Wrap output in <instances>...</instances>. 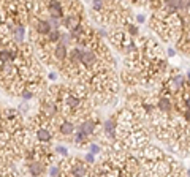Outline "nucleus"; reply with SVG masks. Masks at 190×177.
Returning <instances> with one entry per match:
<instances>
[{"label": "nucleus", "instance_id": "nucleus-5", "mask_svg": "<svg viewBox=\"0 0 190 177\" xmlns=\"http://www.w3.org/2000/svg\"><path fill=\"white\" fill-rule=\"evenodd\" d=\"M54 152H56V154H59V155H62V157H67L68 155V149L65 145H62V144H57L54 147Z\"/></svg>", "mask_w": 190, "mask_h": 177}, {"label": "nucleus", "instance_id": "nucleus-3", "mask_svg": "<svg viewBox=\"0 0 190 177\" xmlns=\"http://www.w3.org/2000/svg\"><path fill=\"white\" fill-rule=\"evenodd\" d=\"M46 5V11L51 17H57V19H63L65 16V5L62 2H48Z\"/></svg>", "mask_w": 190, "mask_h": 177}, {"label": "nucleus", "instance_id": "nucleus-14", "mask_svg": "<svg viewBox=\"0 0 190 177\" xmlns=\"http://www.w3.org/2000/svg\"><path fill=\"white\" fill-rule=\"evenodd\" d=\"M187 79H188V82H190V71L187 73Z\"/></svg>", "mask_w": 190, "mask_h": 177}, {"label": "nucleus", "instance_id": "nucleus-4", "mask_svg": "<svg viewBox=\"0 0 190 177\" xmlns=\"http://www.w3.org/2000/svg\"><path fill=\"white\" fill-rule=\"evenodd\" d=\"M27 169H29V174H30L32 177H40V175H43V172H44V169H46V165H44L43 161L32 160V161H29Z\"/></svg>", "mask_w": 190, "mask_h": 177}, {"label": "nucleus", "instance_id": "nucleus-10", "mask_svg": "<svg viewBox=\"0 0 190 177\" xmlns=\"http://www.w3.org/2000/svg\"><path fill=\"white\" fill-rule=\"evenodd\" d=\"M181 112H182V116H184V120L190 123V108H184Z\"/></svg>", "mask_w": 190, "mask_h": 177}, {"label": "nucleus", "instance_id": "nucleus-16", "mask_svg": "<svg viewBox=\"0 0 190 177\" xmlns=\"http://www.w3.org/2000/svg\"><path fill=\"white\" fill-rule=\"evenodd\" d=\"M187 175H188V177H190V169H188V171H187Z\"/></svg>", "mask_w": 190, "mask_h": 177}, {"label": "nucleus", "instance_id": "nucleus-12", "mask_svg": "<svg viewBox=\"0 0 190 177\" xmlns=\"http://www.w3.org/2000/svg\"><path fill=\"white\" fill-rule=\"evenodd\" d=\"M136 21H138V22H144V21H146V17L142 16V14H138V16H136Z\"/></svg>", "mask_w": 190, "mask_h": 177}, {"label": "nucleus", "instance_id": "nucleus-6", "mask_svg": "<svg viewBox=\"0 0 190 177\" xmlns=\"http://www.w3.org/2000/svg\"><path fill=\"white\" fill-rule=\"evenodd\" d=\"M89 149H90V154H102V147L98 144H95V142H90L89 144Z\"/></svg>", "mask_w": 190, "mask_h": 177}, {"label": "nucleus", "instance_id": "nucleus-15", "mask_svg": "<svg viewBox=\"0 0 190 177\" xmlns=\"http://www.w3.org/2000/svg\"><path fill=\"white\" fill-rule=\"evenodd\" d=\"M2 44H3V43H2V40H0V49H2Z\"/></svg>", "mask_w": 190, "mask_h": 177}, {"label": "nucleus", "instance_id": "nucleus-11", "mask_svg": "<svg viewBox=\"0 0 190 177\" xmlns=\"http://www.w3.org/2000/svg\"><path fill=\"white\" fill-rule=\"evenodd\" d=\"M84 160H86L87 165H92V163H95V155H93V154H86Z\"/></svg>", "mask_w": 190, "mask_h": 177}, {"label": "nucleus", "instance_id": "nucleus-2", "mask_svg": "<svg viewBox=\"0 0 190 177\" xmlns=\"http://www.w3.org/2000/svg\"><path fill=\"white\" fill-rule=\"evenodd\" d=\"M52 125L56 126V131H59V135H62V136H71V135H75V131H76L75 122L70 120V119H63V120H60L57 123L52 122Z\"/></svg>", "mask_w": 190, "mask_h": 177}, {"label": "nucleus", "instance_id": "nucleus-7", "mask_svg": "<svg viewBox=\"0 0 190 177\" xmlns=\"http://www.w3.org/2000/svg\"><path fill=\"white\" fill-rule=\"evenodd\" d=\"M60 172H62V171H60V168H59V166H56V165H54V166H51V169H49L51 177H60Z\"/></svg>", "mask_w": 190, "mask_h": 177}, {"label": "nucleus", "instance_id": "nucleus-9", "mask_svg": "<svg viewBox=\"0 0 190 177\" xmlns=\"http://www.w3.org/2000/svg\"><path fill=\"white\" fill-rule=\"evenodd\" d=\"M127 30H128V33L130 35H138V27H136V25L135 24H127Z\"/></svg>", "mask_w": 190, "mask_h": 177}, {"label": "nucleus", "instance_id": "nucleus-8", "mask_svg": "<svg viewBox=\"0 0 190 177\" xmlns=\"http://www.w3.org/2000/svg\"><path fill=\"white\" fill-rule=\"evenodd\" d=\"M19 96H22L24 100H32V96H33V92H30V90H27V89H24L22 92H21V95Z\"/></svg>", "mask_w": 190, "mask_h": 177}, {"label": "nucleus", "instance_id": "nucleus-1", "mask_svg": "<svg viewBox=\"0 0 190 177\" xmlns=\"http://www.w3.org/2000/svg\"><path fill=\"white\" fill-rule=\"evenodd\" d=\"M97 128H98L97 119H93V117H86V119H82V120L78 123L76 131H79V133H82L86 138H89V136H93L95 133H97Z\"/></svg>", "mask_w": 190, "mask_h": 177}, {"label": "nucleus", "instance_id": "nucleus-13", "mask_svg": "<svg viewBox=\"0 0 190 177\" xmlns=\"http://www.w3.org/2000/svg\"><path fill=\"white\" fill-rule=\"evenodd\" d=\"M174 54H176V52H174V49H171V47H170V49H168V56H171V57H173Z\"/></svg>", "mask_w": 190, "mask_h": 177}]
</instances>
